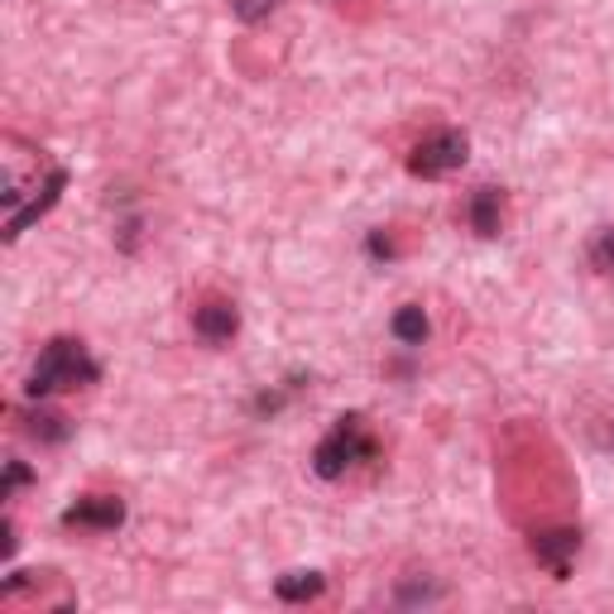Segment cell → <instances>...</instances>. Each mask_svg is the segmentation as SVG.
Segmentation results:
<instances>
[{"instance_id": "cell-10", "label": "cell", "mask_w": 614, "mask_h": 614, "mask_svg": "<svg viewBox=\"0 0 614 614\" xmlns=\"http://www.w3.org/2000/svg\"><path fill=\"white\" fill-rule=\"evenodd\" d=\"M389 331H393V341H399V346L413 350V346H422L432 336V321H428V313H422L418 303H403L399 313L389 317Z\"/></svg>"}, {"instance_id": "cell-16", "label": "cell", "mask_w": 614, "mask_h": 614, "mask_svg": "<svg viewBox=\"0 0 614 614\" xmlns=\"http://www.w3.org/2000/svg\"><path fill=\"white\" fill-rule=\"evenodd\" d=\"M437 595H442V586H428V581H422V586H418V581H403V586H399V601H403V605H413V601H437Z\"/></svg>"}, {"instance_id": "cell-12", "label": "cell", "mask_w": 614, "mask_h": 614, "mask_svg": "<svg viewBox=\"0 0 614 614\" xmlns=\"http://www.w3.org/2000/svg\"><path fill=\"white\" fill-rule=\"evenodd\" d=\"M34 465H29V461H6V475H0V500H14V494H20V490H29V485H34Z\"/></svg>"}, {"instance_id": "cell-14", "label": "cell", "mask_w": 614, "mask_h": 614, "mask_svg": "<svg viewBox=\"0 0 614 614\" xmlns=\"http://www.w3.org/2000/svg\"><path fill=\"white\" fill-rule=\"evenodd\" d=\"M279 6H284V0H231V10H236L241 24H265Z\"/></svg>"}, {"instance_id": "cell-2", "label": "cell", "mask_w": 614, "mask_h": 614, "mask_svg": "<svg viewBox=\"0 0 614 614\" xmlns=\"http://www.w3.org/2000/svg\"><path fill=\"white\" fill-rule=\"evenodd\" d=\"M375 457H379V442H375L370 422H365L360 413H341L331 422V432L313 447V471L321 480H341L350 465L375 461Z\"/></svg>"}, {"instance_id": "cell-4", "label": "cell", "mask_w": 614, "mask_h": 614, "mask_svg": "<svg viewBox=\"0 0 614 614\" xmlns=\"http://www.w3.org/2000/svg\"><path fill=\"white\" fill-rule=\"evenodd\" d=\"M63 193H68V168H63V164H53L39 193L29 197L20 212H10V216H6V245H14V241H20L24 231L39 222V216H49V212L58 207V202H63Z\"/></svg>"}, {"instance_id": "cell-6", "label": "cell", "mask_w": 614, "mask_h": 614, "mask_svg": "<svg viewBox=\"0 0 614 614\" xmlns=\"http://www.w3.org/2000/svg\"><path fill=\"white\" fill-rule=\"evenodd\" d=\"M193 331H197L207 346H226L231 336L241 331V313H236V303H226V298H207L202 307H193Z\"/></svg>"}, {"instance_id": "cell-17", "label": "cell", "mask_w": 614, "mask_h": 614, "mask_svg": "<svg viewBox=\"0 0 614 614\" xmlns=\"http://www.w3.org/2000/svg\"><path fill=\"white\" fill-rule=\"evenodd\" d=\"M14 548H20V533H14V519H6V529H0V557H14Z\"/></svg>"}, {"instance_id": "cell-15", "label": "cell", "mask_w": 614, "mask_h": 614, "mask_svg": "<svg viewBox=\"0 0 614 614\" xmlns=\"http://www.w3.org/2000/svg\"><path fill=\"white\" fill-rule=\"evenodd\" d=\"M365 255L379 259V265H389V259L399 255V241H393L389 231H370V236H365Z\"/></svg>"}, {"instance_id": "cell-1", "label": "cell", "mask_w": 614, "mask_h": 614, "mask_svg": "<svg viewBox=\"0 0 614 614\" xmlns=\"http://www.w3.org/2000/svg\"><path fill=\"white\" fill-rule=\"evenodd\" d=\"M101 379V365L86 356V346L78 336H53L49 346L39 350L34 370L24 379V399H49V393H63V389H86Z\"/></svg>"}, {"instance_id": "cell-5", "label": "cell", "mask_w": 614, "mask_h": 614, "mask_svg": "<svg viewBox=\"0 0 614 614\" xmlns=\"http://www.w3.org/2000/svg\"><path fill=\"white\" fill-rule=\"evenodd\" d=\"M121 523H125V500H115V494H82L78 504L63 509V529L115 533Z\"/></svg>"}, {"instance_id": "cell-7", "label": "cell", "mask_w": 614, "mask_h": 614, "mask_svg": "<svg viewBox=\"0 0 614 614\" xmlns=\"http://www.w3.org/2000/svg\"><path fill=\"white\" fill-rule=\"evenodd\" d=\"M581 552V533L576 529H548L533 538V557L538 566H548L557 581H566V572H572V557Z\"/></svg>"}, {"instance_id": "cell-8", "label": "cell", "mask_w": 614, "mask_h": 614, "mask_svg": "<svg viewBox=\"0 0 614 614\" xmlns=\"http://www.w3.org/2000/svg\"><path fill=\"white\" fill-rule=\"evenodd\" d=\"M465 226L475 231L480 241H494L504 231V193L500 187H475L465 197Z\"/></svg>"}, {"instance_id": "cell-13", "label": "cell", "mask_w": 614, "mask_h": 614, "mask_svg": "<svg viewBox=\"0 0 614 614\" xmlns=\"http://www.w3.org/2000/svg\"><path fill=\"white\" fill-rule=\"evenodd\" d=\"M591 269L605 274V279H614V226L595 231V241H591Z\"/></svg>"}, {"instance_id": "cell-3", "label": "cell", "mask_w": 614, "mask_h": 614, "mask_svg": "<svg viewBox=\"0 0 614 614\" xmlns=\"http://www.w3.org/2000/svg\"><path fill=\"white\" fill-rule=\"evenodd\" d=\"M465 158H471V140H465V130H432V135H422L413 144V154H408V173H413V178H447V173H457Z\"/></svg>"}, {"instance_id": "cell-11", "label": "cell", "mask_w": 614, "mask_h": 614, "mask_svg": "<svg viewBox=\"0 0 614 614\" xmlns=\"http://www.w3.org/2000/svg\"><path fill=\"white\" fill-rule=\"evenodd\" d=\"M321 591H327V576L321 572H284L274 581V595H279L284 605H307V601H317Z\"/></svg>"}, {"instance_id": "cell-9", "label": "cell", "mask_w": 614, "mask_h": 614, "mask_svg": "<svg viewBox=\"0 0 614 614\" xmlns=\"http://www.w3.org/2000/svg\"><path fill=\"white\" fill-rule=\"evenodd\" d=\"M24 432L39 447H63L72 437V422L63 413H53V408H43V399H34V408H24Z\"/></svg>"}]
</instances>
